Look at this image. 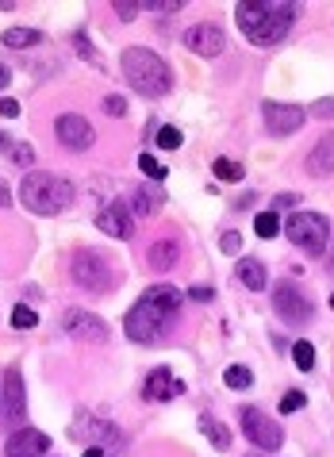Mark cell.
<instances>
[{"mask_svg": "<svg viewBox=\"0 0 334 457\" xmlns=\"http://www.w3.org/2000/svg\"><path fill=\"white\" fill-rule=\"evenodd\" d=\"M181 303H185V296H181V288H173V285L146 288L135 308L127 312L123 335L138 342V346H154V342L170 338L177 331V320H181Z\"/></svg>", "mask_w": 334, "mask_h": 457, "instance_id": "cell-1", "label": "cell"}, {"mask_svg": "<svg viewBox=\"0 0 334 457\" xmlns=\"http://www.w3.org/2000/svg\"><path fill=\"white\" fill-rule=\"evenodd\" d=\"M296 12L300 8L292 4V0H238L235 20L254 46H277V43H285V35L292 31Z\"/></svg>", "mask_w": 334, "mask_h": 457, "instance_id": "cell-2", "label": "cell"}, {"mask_svg": "<svg viewBox=\"0 0 334 457\" xmlns=\"http://www.w3.org/2000/svg\"><path fill=\"white\" fill-rule=\"evenodd\" d=\"M120 70H123L127 85H131L138 96L158 100V96H165L173 88L170 66H165V62L154 54V50H146V46H127L123 58H120Z\"/></svg>", "mask_w": 334, "mask_h": 457, "instance_id": "cell-3", "label": "cell"}, {"mask_svg": "<svg viewBox=\"0 0 334 457\" xmlns=\"http://www.w3.org/2000/svg\"><path fill=\"white\" fill-rule=\"evenodd\" d=\"M20 200L35 215H58L73 204V185L58 173H28L20 181Z\"/></svg>", "mask_w": 334, "mask_h": 457, "instance_id": "cell-4", "label": "cell"}, {"mask_svg": "<svg viewBox=\"0 0 334 457\" xmlns=\"http://www.w3.org/2000/svg\"><path fill=\"white\" fill-rule=\"evenodd\" d=\"M285 235H288V243L300 246L304 253H327L330 220L319 212H292L285 220Z\"/></svg>", "mask_w": 334, "mask_h": 457, "instance_id": "cell-5", "label": "cell"}, {"mask_svg": "<svg viewBox=\"0 0 334 457\" xmlns=\"http://www.w3.org/2000/svg\"><path fill=\"white\" fill-rule=\"evenodd\" d=\"M70 273H73L77 288H85V292H108L115 285V273H112L108 258L96 253V250H77L73 262H70Z\"/></svg>", "mask_w": 334, "mask_h": 457, "instance_id": "cell-6", "label": "cell"}, {"mask_svg": "<svg viewBox=\"0 0 334 457\" xmlns=\"http://www.w3.org/2000/svg\"><path fill=\"white\" fill-rule=\"evenodd\" d=\"M273 308H277L280 320H288V323H296V327L312 323V315H315V303L307 300L304 288L292 285V281H280V285L273 288Z\"/></svg>", "mask_w": 334, "mask_h": 457, "instance_id": "cell-7", "label": "cell"}, {"mask_svg": "<svg viewBox=\"0 0 334 457\" xmlns=\"http://www.w3.org/2000/svg\"><path fill=\"white\" fill-rule=\"evenodd\" d=\"M262 120H265V131L273 138H285V135H296L307 112L300 104H285V100H262Z\"/></svg>", "mask_w": 334, "mask_h": 457, "instance_id": "cell-8", "label": "cell"}, {"mask_svg": "<svg viewBox=\"0 0 334 457\" xmlns=\"http://www.w3.org/2000/svg\"><path fill=\"white\" fill-rule=\"evenodd\" d=\"M242 430H246V438L258 450H277L280 442H285V430H280V423H277V419H269L265 411H258V408H242Z\"/></svg>", "mask_w": 334, "mask_h": 457, "instance_id": "cell-9", "label": "cell"}, {"mask_svg": "<svg viewBox=\"0 0 334 457\" xmlns=\"http://www.w3.org/2000/svg\"><path fill=\"white\" fill-rule=\"evenodd\" d=\"M54 135H58L62 146L73 150V154H81V150H88V146L96 143L93 123H88L85 116H77V112H66V116L54 120Z\"/></svg>", "mask_w": 334, "mask_h": 457, "instance_id": "cell-10", "label": "cell"}, {"mask_svg": "<svg viewBox=\"0 0 334 457\" xmlns=\"http://www.w3.org/2000/svg\"><path fill=\"white\" fill-rule=\"evenodd\" d=\"M66 335L77 338V342H88V346H104L108 342V323L100 320V315H93V312L73 308V312H66Z\"/></svg>", "mask_w": 334, "mask_h": 457, "instance_id": "cell-11", "label": "cell"}, {"mask_svg": "<svg viewBox=\"0 0 334 457\" xmlns=\"http://www.w3.org/2000/svg\"><path fill=\"white\" fill-rule=\"evenodd\" d=\"M185 46L200 58H220L227 50V35L220 23H196V28L185 31Z\"/></svg>", "mask_w": 334, "mask_h": 457, "instance_id": "cell-12", "label": "cell"}, {"mask_svg": "<svg viewBox=\"0 0 334 457\" xmlns=\"http://www.w3.org/2000/svg\"><path fill=\"white\" fill-rule=\"evenodd\" d=\"M96 227L104 231L108 238H120V243H127V238L135 235V215L127 204H120V200H112L108 208L96 212Z\"/></svg>", "mask_w": 334, "mask_h": 457, "instance_id": "cell-13", "label": "cell"}, {"mask_svg": "<svg viewBox=\"0 0 334 457\" xmlns=\"http://www.w3.org/2000/svg\"><path fill=\"white\" fill-rule=\"evenodd\" d=\"M4 457H50V438L43 435V430H35V427H23V430H16V435L8 438Z\"/></svg>", "mask_w": 334, "mask_h": 457, "instance_id": "cell-14", "label": "cell"}, {"mask_svg": "<svg viewBox=\"0 0 334 457\" xmlns=\"http://www.w3.org/2000/svg\"><path fill=\"white\" fill-rule=\"evenodd\" d=\"M143 396H146L150 403H170V400H177V396H185V380H177V377L162 365V370H154V373L146 377Z\"/></svg>", "mask_w": 334, "mask_h": 457, "instance_id": "cell-15", "label": "cell"}, {"mask_svg": "<svg viewBox=\"0 0 334 457\" xmlns=\"http://www.w3.org/2000/svg\"><path fill=\"white\" fill-rule=\"evenodd\" d=\"M0 400H4L8 419H23L28 415V392H23V373L12 365L4 373V388H0Z\"/></svg>", "mask_w": 334, "mask_h": 457, "instance_id": "cell-16", "label": "cell"}, {"mask_svg": "<svg viewBox=\"0 0 334 457\" xmlns=\"http://www.w3.org/2000/svg\"><path fill=\"white\" fill-rule=\"evenodd\" d=\"M177 262H181V243H173V238H162L146 250V265L154 273H170Z\"/></svg>", "mask_w": 334, "mask_h": 457, "instance_id": "cell-17", "label": "cell"}, {"mask_svg": "<svg viewBox=\"0 0 334 457\" xmlns=\"http://www.w3.org/2000/svg\"><path fill=\"white\" fill-rule=\"evenodd\" d=\"M307 173L312 177H330L334 173V131L323 135L307 154Z\"/></svg>", "mask_w": 334, "mask_h": 457, "instance_id": "cell-18", "label": "cell"}, {"mask_svg": "<svg viewBox=\"0 0 334 457\" xmlns=\"http://www.w3.org/2000/svg\"><path fill=\"white\" fill-rule=\"evenodd\" d=\"M162 204H165L162 188H158V185H146V188H138V193L131 196V215H138V220H146V215L162 212Z\"/></svg>", "mask_w": 334, "mask_h": 457, "instance_id": "cell-19", "label": "cell"}, {"mask_svg": "<svg viewBox=\"0 0 334 457\" xmlns=\"http://www.w3.org/2000/svg\"><path fill=\"white\" fill-rule=\"evenodd\" d=\"M0 43H4L8 50H31V46L46 43V39H43V31L38 28H8L4 35H0Z\"/></svg>", "mask_w": 334, "mask_h": 457, "instance_id": "cell-20", "label": "cell"}, {"mask_svg": "<svg viewBox=\"0 0 334 457\" xmlns=\"http://www.w3.org/2000/svg\"><path fill=\"white\" fill-rule=\"evenodd\" d=\"M235 273H238V281L246 285V288H254V292H262L269 285V273H265V265L258 258H242Z\"/></svg>", "mask_w": 334, "mask_h": 457, "instance_id": "cell-21", "label": "cell"}, {"mask_svg": "<svg viewBox=\"0 0 334 457\" xmlns=\"http://www.w3.org/2000/svg\"><path fill=\"white\" fill-rule=\"evenodd\" d=\"M200 435L208 438L215 450H230V427H223L215 415H200Z\"/></svg>", "mask_w": 334, "mask_h": 457, "instance_id": "cell-22", "label": "cell"}, {"mask_svg": "<svg viewBox=\"0 0 334 457\" xmlns=\"http://www.w3.org/2000/svg\"><path fill=\"white\" fill-rule=\"evenodd\" d=\"M292 361H296L300 373H312L315 370V346H312V342H307V338L292 342Z\"/></svg>", "mask_w": 334, "mask_h": 457, "instance_id": "cell-23", "label": "cell"}, {"mask_svg": "<svg viewBox=\"0 0 334 457\" xmlns=\"http://www.w3.org/2000/svg\"><path fill=\"white\" fill-rule=\"evenodd\" d=\"M223 385L235 388V392H242V388L254 385V373L246 370V365H227V370H223Z\"/></svg>", "mask_w": 334, "mask_h": 457, "instance_id": "cell-24", "label": "cell"}, {"mask_svg": "<svg viewBox=\"0 0 334 457\" xmlns=\"http://www.w3.org/2000/svg\"><path fill=\"white\" fill-rule=\"evenodd\" d=\"M280 227H285V223L277 220V212H262L258 220H254V231H258V238H277Z\"/></svg>", "mask_w": 334, "mask_h": 457, "instance_id": "cell-25", "label": "cell"}, {"mask_svg": "<svg viewBox=\"0 0 334 457\" xmlns=\"http://www.w3.org/2000/svg\"><path fill=\"white\" fill-rule=\"evenodd\" d=\"M16 331H31V327L38 323V315H35V308H28V303H16L12 308V320H8Z\"/></svg>", "mask_w": 334, "mask_h": 457, "instance_id": "cell-26", "label": "cell"}, {"mask_svg": "<svg viewBox=\"0 0 334 457\" xmlns=\"http://www.w3.org/2000/svg\"><path fill=\"white\" fill-rule=\"evenodd\" d=\"M215 177H220V181H242V177H246V170L238 166V162H230V158H215Z\"/></svg>", "mask_w": 334, "mask_h": 457, "instance_id": "cell-27", "label": "cell"}, {"mask_svg": "<svg viewBox=\"0 0 334 457\" xmlns=\"http://www.w3.org/2000/svg\"><path fill=\"white\" fill-rule=\"evenodd\" d=\"M154 143H158L162 150H177L185 143V135L177 131V127H158V135H154Z\"/></svg>", "mask_w": 334, "mask_h": 457, "instance_id": "cell-28", "label": "cell"}, {"mask_svg": "<svg viewBox=\"0 0 334 457\" xmlns=\"http://www.w3.org/2000/svg\"><path fill=\"white\" fill-rule=\"evenodd\" d=\"M138 170H143V173L150 177L154 185H158V181H165V166H162V162L154 158V154H138Z\"/></svg>", "mask_w": 334, "mask_h": 457, "instance_id": "cell-29", "label": "cell"}, {"mask_svg": "<svg viewBox=\"0 0 334 457\" xmlns=\"http://www.w3.org/2000/svg\"><path fill=\"white\" fill-rule=\"evenodd\" d=\"M143 8H146V4H135V0H112V12H115V16H120L123 23H131Z\"/></svg>", "mask_w": 334, "mask_h": 457, "instance_id": "cell-30", "label": "cell"}, {"mask_svg": "<svg viewBox=\"0 0 334 457\" xmlns=\"http://www.w3.org/2000/svg\"><path fill=\"white\" fill-rule=\"evenodd\" d=\"M12 162H16V166H31V162H35V150H31L28 143H16V146H12Z\"/></svg>", "mask_w": 334, "mask_h": 457, "instance_id": "cell-31", "label": "cell"}, {"mask_svg": "<svg viewBox=\"0 0 334 457\" xmlns=\"http://www.w3.org/2000/svg\"><path fill=\"white\" fill-rule=\"evenodd\" d=\"M304 403H307V396H304V392H288V396L280 400V411H285V415H292V411H300Z\"/></svg>", "mask_w": 334, "mask_h": 457, "instance_id": "cell-32", "label": "cell"}, {"mask_svg": "<svg viewBox=\"0 0 334 457\" xmlns=\"http://www.w3.org/2000/svg\"><path fill=\"white\" fill-rule=\"evenodd\" d=\"M312 116H315V120H334V96L315 100V104H312Z\"/></svg>", "mask_w": 334, "mask_h": 457, "instance_id": "cell-33", "label": "cell"}, {"mask_svg": "<svg viewBox=\"0 0 334 457\" xmlns=\"http://www.w3.org/2000/svg\"><path fill=\"white\" fill-rule=\"evenodd\" d=\"M104 112H108V116H127V100L123 96H108L104 100Z\"/></svg>", "mask_w": 334, "mask_h": 457, "instance_id": "cell-34", "label": "cell"}, {"mask_svg": "<svg viewBox=\"0 0 334 457\" xmlns=\"http://www.w3.org/2000/svg\"><path fill=\"white\" fill-rule=\"evenodd\" d=\"M296 193H280L277 200H273V208H269V212H288V208H296Z\"/></svg>", "mask_w": 334, "mask_h": 457, "instance_id": "cell-35", "label": "cell"}, {"mask_svg": "<svg viewBox=\"0 0 334 457\" xmlns=\"http://www.w3.org/2000/svg\"><path fill=\"white\" fill-rule=\"evenodd\" d=\"M220 246H223L227 253H238V250H242V235H238V231H227V235L220 238Z\"/></svg>", "mask_w": 334, "mask_h": 457, "instance_id": "cell-36", "label": "cell"}, {"mask_svg": "<svg viewBox=\"0 0 334 457\" xmlns=\"http://www.w3.org/2000/svg\"><path fill=\"white\" fill-rule=\"evenodd\" d=\"M0 116H4V120H16V116H20V104H16L12 96H0Z\"/></svg>", "mask_w": 334, "mask_h": 457, "instance_id": "cell-37", "label": "cell"}, {"mask_svg": "<svg viewBox=\"0 0 334 457\" xmlns=\"http://www.w3.org/2000/svg\"><path fill=\"white\" fill-rule=\"evenodd\" d=\"M73 43H77V50H81V54H85L88 62H96V54H93V46H88V39H85V31H77V39H73Z\"/></svg>", "mask_w": 334, "mask_h": 457, "instance_id": "cell-38", "label": "cell"}, {"mask_svg": "<svg viewBox=\"0 0 334 457\" xmlns=\"http://www.w3.org/2000/svg\"><path fill=\"white\" fill-rule=\"evenodd\" d=\"M188 296L192 300H212V288L208 285H196V288H188Z\"/></svg>", "mask_w": 334, "mask_h": 457, "instance_id": "cell-39", "label": "cell"}, {"mask_svg": "<svg viewBox=\"0 0 334 457\" xmlns=\"http://www.w3.org/2000/svg\"><path fill=\"white\" fill-rule=\"evenodd\" d=\"M12 85V70L4 66V62H0V93H4V88Z\"/></svg>", "mask_w": 334, "mask_h": 457, "instance_id": "cell-40", "label": "cell"}, {"mask_svg": "<svg viewBox=\"0 0 334 457\" xmlns=\"http://www.w3.org/2000/svg\"><path fill=\"white\" fill-rule=\"evenodd\" d=\"M12 204V188H8V181H0V208H8Z\"/></svg>", "mask_w": 334, "mask_h": 457, "instance_id": "cell-41", "label": "cell"}, {"mask_svg": "<svg viewBox=\"0 0 334 457\" xmlns=\"http://www.w3.org/2000/svg\"><path fill=\"white\" fill-rule=\"evenodd\" d=\"M85 457H108V453H104V446H88Z\"/></svg>", "mask_w": 334, "mask_h": 457, "instance_id": "cell-42", "label": "cell"}, {"mask_svg": "<svg viewBox=\"0 0 334 457\" xmlns=\"http://www.w3.org/2000/svg\"><path fill=\"white\" fill-rule=\"evenodd\" d=\"M0 150H8V143H4V131H0Z\"/></svg>", "mask_w": 334, "mask_h": 457, "instance_id": "cell-43", "label": "cell"}, {"mask_svg": "<svg viewBox=\"0 0 334 457\" xmlns=\"http://www.w3.org/2000/svg\"><path fill=\"white\" fill-rule=\"evenodd\" d=\"M330 312H334V296H330Z\"/></svg>", "mask_w": 334, "mask_h": 457, "instance_id": "cell-44", "label": "cell"}, {"mask_svg": "<svg viewBox=\"0 0 334 457\" xmlns=\"http://www.w3.org/2000/svg\"><path fill=\"white\" fill-rule=\"evenodd\" d=\"M330 270H334V262H330Z\"/></svg>", "mask_w": 334, "mask_h": 457, "instance_id": "cell-45", "label": "cell"}]
</instances>
